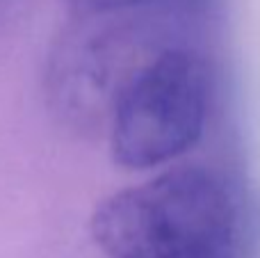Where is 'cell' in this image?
Masks as SVG:
<instances>
[{"instance_id": "1", "label": "cell", "mask_w": 260, "mask_h": 258, "mask_svg": "<svg viewBox=\"0 0 260 258\" xmlns=\"http://www.w3.org/2000/svg\"><path fill=\"white\" fill-rule=\"evenodd\" d=\"M89 229L105 258H244L251 236L240 190L197 165L114 192Z\"/></svg>"}, {"instance_id": "2", "label": "cell", "mask_w": 260, "mask_h": 258, "mask_svg": "<svg viewBox=\"0 0 260 258\" xmlns=\"http://www.w3.org/2000/svg\"><path fill=\"white\" fill-rule=\"evenodd\" d=\"M212 76L208 62L183 46L151 53L121 87L110 114L114 163L153 169L189 151L203 135Z\"/></svg>"}, {"instance_id": "3", "label": "cell", "mask_w": 260, "mask_h": 258, "mask_svg": "<svg viewBox=\"0 0 260 258\" xmlns=\"http://www.w3.org/2000/svg\"><path fill=\"white\" fill-rule=\"evenodd\" d=\"M123 14L76 16L50 57V99L76 126L110 121L114 101L151 53Z\"/></svg>"}, {"instance_id": "4", "label": "cell", "mask_w": 260, "mask_h": 258, "mask_svg": "<svg viewBox=\"0 0 260 258\" xmlns=\"http://www.w3.org/2000/svg\"><path fill=\"white\" fill-rule=\"evenodd\" d=\"M76 16H103V14L137 12L153 7L155 0H67Z\"/></svg>"}]
</instances>
